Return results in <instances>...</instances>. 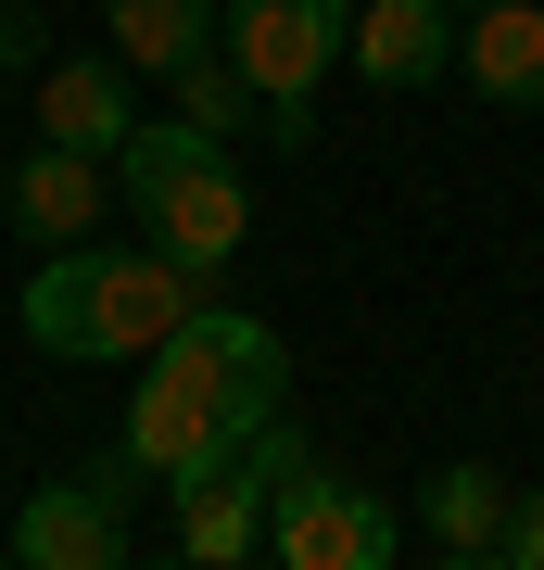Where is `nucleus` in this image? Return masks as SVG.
Here are the masks:
<instances>
[{
  "label": "nucleus",
  "mask_w": 544,
  "mask_h": 570,
  "mask_svg": "<svg viewBox=\"0 0 544 570\" xmlns=\"http://www.w3.org/2000/svg\"><path fill=\"white\" fill-rule=\"evenodd\" d=\"M456 77L482 89V102L532 115L544 102V13H532V0H482V13L456 26Z\"/></svg>",
  "instance_id": "nucleus-10"
},
{
  "label": "nucleus",
  "mask_w": 544,
  "mask_h": 570,
  "mask_svg": "<svg viewBox=\"0 0 544 570\" xmlns=\"http://www.w3.org/2000/svg\"><path fill=\"white\" fill-rule=\"evenodd\" d=\"M0 63H39V26H26V0H0Z\"/></svg>",
  "instance_id": "nucleus-16"
},
{
  "label": "nucleus",
  "mask_w": 544,
  "mask_h": 570,
  "mask_svg": "<svg viewBox=\"0 0 544 570\" xmlns=\"http://www.w3.org/2000/svg\"><path fill=\"white\" fill-rule=\"evenodd\" d=\"M444 570H506V558H444Z\"/></svg>",
  "instance_id": "nucleus-17"
},
{
  "label": "nucleus",
  "mask_w": 544,
  "mask_h": 570,
  "mask_svg": "<svg viewBox=\"0 0 544 570\" xmlns=\"http://www.w3.org/2000/svg\"><path fill=\"white\" fill-rule=\"evenodd\" d=\"M101 204H115V165L101 153H26V178H13V228L26 242H51V254H77L89 228H101Z\"/></svg>",
  "instance_id": "nucleus-9"
},
{
  "label": "nucleus",
  "mask_w": 544,
  "mask_h": 570,
  "mask_svg": "<svg viewBox=\"0 0 544 570\" xmlns=\"http://www.w3.org/2000/svg\"><path fill=\"white\" fill-rule=\"evenodd\" d=\"M418 508H431V532H444V558H494V532H506V508H520V494H506L482 456H456Z\"/></svg>",
  "instance_id": "nucleus-13"
},
{
  "label": "nucleus",
  "mask_w": 544,
  "mask_h": 570,
  "mask_svg": "<svg viewBox=\"0 0 544 570\" xmlns=\"http://www.w3.org/2000/svg\"><path fill=\"white\" fill-rule=\"evenodd\" d=\"M0 570H13V546H0Z\"/></svg>",
  "instance_id": "nucleus-21"
},
{
  "label": "nucleus",
  "mask_w": 544,
  "mask_h": 570,
  "mask_svg": "<svg viewBox=\"0 0 544 570\" xmlns=\"http://www.w3.org/2000/svg\"><path fill=\"white\" fill-rule=\"evenodd\" d=\"M456 63V13L444 0H367L355 13V77L367 89H444Z\"/></svg>",
  "instance_id": "nucleus-8"
},
{
  "label": "nucleus",
  "mask_w": 544,
  "mask_h": 570,
  "mask_svg": "<svg viewBox=\"0 0 544 570\" xmlns=\"http://www.w3.org/2000/svg\"><path fill=\"white\" fill-rule=\"evenodd\" d=\"M343 0H216V51L241 63V89H266V115H279V140H304V102L329 89V63H343Z\"/></svg>",
  "instance_id": "nucleus-4"
},
{
  "label": "nucleus",
  "mask_w": 544,
  "mask_h": 570,
  "mask_svg": "<svg viewBox=\"0 0 544 570\" xmlns=\"http://www.w3.org/2000/svg\"><path fill=\"white\" fill-rule=\"evenodd\" d=\"M127 127H140V115H127V63H115V51L51 63V77H39V140H51V153H101V165H115Z\"/></svg>",
  "instance_id": "nucleus-11"
},
{
  "label": "nucleus",
  "mask_w": 544,
  "mask_h": 570,
  "mask_svg": "<svg viewBox=\"0 0 544 570\" xmlns=\"http://www.w3.org/2000/svg\"><path fill=\"white\" fill-rule=\"evenodd\" d=\"M127 494H140V469L101 456V469H63L13 508V570H127Z\"/></svg>",
  "instance_id": "nucleus-6"
},
{
  "label": "nucleus",
  "mask_w": 544,
  "mask_h": 570,
  "mask_svg": "<svg viewBox=\"0 0 544 570\" xmlns=\"http://www.w3.org/2000/svg\"><path fill=\"white\" fill-rule=\"evenodd\" d=\"M152 570H190V558H152Z\"/></svg>",
  "instance_id": "nucleus-19"
},
{
  "label": "nucleus",
  "mask_w": 544,
  "mask_h": 570,
  "mask_svg": "<svg viewBox=\"0 0 544 570\" xmlns=\"http://www.w3.org/2000/svg\"><path fill=\"white\" fill-rule=\"evenodd\" d=\"M444 13H482V0H444Z\"/></svg>",
  "instance_id": "nucleus-18"
},
{
  "label": "nucleus",
  "mask_w": 544,
  "mask_h": 570,
  "mask_svg": "<svg viewBox=\"0 0 544 570\" xmlns=\"http://www.w3.org/2000/svg\"><path fill=\"white\" fill-rule=\"evenodd\" d=\"M241 570H279V558H241Z\"/></svg>",
  "instance_id": "nucleus-20"
},
{
  "label": "nucleus",
  "mask_w": 544,
  "mask_h": 570,
  "mask_svg": "<svg viewBox=\"0 0 544 570\" xmlns=\"http://www.w3.org/2000/svg\"><path fill=\"white\" fill-rule=\"evenodd\" d=\"M279 393H291V355H279V330L241 317V305H202L178 343H152L140 355V406H127V469L140 482L178 494L190 469H216L228 444H254L266 419H279Z\"/></svg>",
  "instance_id": "nucleus-1"
},
{
  "label": "nucleus",
  "mask_w": 544,
  "mask_h": 570,
  "mask_svg": "<svg viewBox=\"0 0 544 570\" xmlns=\"http://www.w3.org/2000/svg\"><path fill=\"white\" fill-rule=\"evenodd\" d=\"M241 102H254V89H241V63H228V51H190V63H178V127L228 140V127H241Z\"/></svg>",
  "instance_id": "nucleus-14"
},
{
  "label": "nucleus",
  "mask_w": 544,
  "mask_h": 570,
  "mask_svg": "<svg viewBox=\"0 0 544 570\" xmlns=\"http://www.w3.org/2000/svg\"><path fill=\"white\" fill-rule=\"evenodd\" d=\"M216 305V292L190 279V266H165L152 242L140 254H101V242H77V254H51L39 279H26V343L39 355H77V367H115V355H152V343H178V330Z\"/></svg>",
  "instance_id": "nucleus-2"
},
{
  "label": "nucleus",
  "mask_w": 544,
  "mask_h": 570,
  "mask_svg": "<svg viewBox=\"0 0 544 570\" xmlns=\"http://www.w3.org/2000/svg\"><path fill=\"white\" fill-rule=\"evenodd\" d=\"M101 39L140 77H178L190 51H216V0H101Z\"/></svg>",
  "instance_id": "nucleus-12"
},
{
  "label": "nucleus",
  "mask_w": 544,
  "mask_h": 570,
  "mask_svg": "<svg viewBox=\"0 0 544 570\" xmlns=\"http://www.w3.org/2000/svg\"><path fill=\"white\" fill-rule=\"evenodd\" d=\"M115 190L140 204V242H152L165 266H190L202 292H216V279H228V254L254 242V190H241V165L202 140V127H127Z\"/></svg>",
  "instance_id": "nucleus-3"
},
{
  "label": "nucleus",
  "mask_w": 544,
  "mask_h": 570,
  "mask_svg": "<svg viewBox=\"0 0 544 570\" xmlns=\"http://www.w3.org/2000/svg\"><path fill=\"white\" fill-rule=\"evenodd\" d=\"M266 558L279 570H393V508L343 469L291 456L279 494H266Z\"/></svg>",
  "instance_id": "nucleus-5"
},
{
  "label": "nucleus",
  "mask_w": 544,
  "mask_h": 570,
  "mask_svg": "<svg viewBox=\"0 0 544 570\" xmlns=\"http://www.w3.org/2000/svg\"><path fill=\"white\" fill-rule=\"evenodd\" d=\"M291 456H304V431L266 419L254 444H228L216 469H190V482H178V558H190V570H241V558L266 546V494H279Z\"/></svg>",
  "instance_id": "nucleus-7"
},
{
  "label": "nucleus",
  "mask_w": 544,
  "mask_h": 570,
  "mask_svg": "<svg viewBox=\"0 0 544 570\" xmlns=\"http://www.w3.org/2000/svg\"><path fill=\"white\" fill-rule=\"evenodd\" d=\"M494 558H506V570H544V494H520V508H506V532H494Z\"/></svg>",
  "instance_id": "nucleus-15"
}]
</instances>
